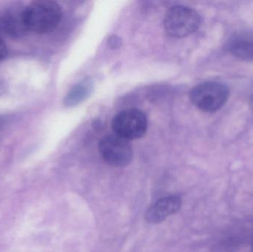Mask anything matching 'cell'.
<instances>
[{
    "label": "cell",
    "instance_id": "cell-1",
    "mask_svg": "<svg viewBox=\"0 0 253 252\" xmlns=\"http://www.w3.org/2000/svg\"><path fill=\"white\" fill-rule=\"evenodd\" d=\"M62 10L59 4L53 1L40 0L27 6L25 10L28 31L37 34H46L53 31L62 19Z\"/></svg>",
    "mask_w": 253,
    "mask_h": 252
},
{
    "label": "cell",
    "instance_id": "cell-2",
    "mask_svg": "<svg viewBox=\"0 0 253 252\" xmlns=\"http://www.w3.org/2000/svg\"><path fill=\"white\" fill-rule=\"evenodd\" d=\"M201 17L192 7L176 5L167 12L164 20L165 31L170 36L182 38L199 29Z\"/></svg>",
    "mask_w": 253,
    "mask_h": 252
},
{
    "label": "cell",
    "instance_id": "cell-3",
    "mask_svg": "<svg viewBox=\"0 0 253 252\" xmlns=\"http://www.w3.org/2000/svg\"><path fill=\"white\" fill-rule=\"evenodd\" d=\"M228 87L221 82L207 81L196 86L190 92V100L201 110L213 112L221 109L228 100Z\"/></svg>",
    "mask_w": 253,
    "mask_h": 252
},
{
    "label": "cell",
    "instance_id": "cell-4",
    "mask_svg": "<svg viewBox=\"0 0 253 252\" xmlns=\"http://www.w3.org/2000/svg\"><path fill=\"white\" fill-rule=\"evenodd\" d=\"M148 121L145 114L138 109H128L119 112L112 122L114 134L126 139L135 140L145 135Z\"/></svg>",
    "mask_w": 253,
    "mask_h": 252
},
{
    "label": "cell",
    "instance_id": "cell-5",
    "mask_svg": "<svg viewBox=\"0 0 253 252\" xmlns=\"http://www.w3.org/2000/svg\"><path fill=\"white\" fill-rule=\"evenodd\" d=\"M99 150L104 161L113 167H126L133 157L130 142L116 134L102 138L99 142Z\"/></svg>",
    "mask_w": 253,
    "mask_h": 252
},
{
    "label": "cell",
    "instance_id": "cell-6",
    "mask_svg": "<svg viewBox=\"0 0 253 252\" xmlns=\"http://www.w3.org/2000/svg\"><path fill=\"white\" fill-rule=\"evenodd\" d=\"M26 7L13 4L0 10V36L17 38L28 31L25 18Z\"/></svg>",
    "mask_w": 253,
    "mask_h": 252
},
{
    "label": "cell",
    "instance_id": "cell-7",
    "mask_svg": "<svg viewBox=\"0 0 253 252\" xmlns=\"http://www.w3.org/2000/svg\"><path fill=\"white\" fill-rule=\"evenodd\" d=\"M182 201L178 195L163 197L150 206L144 215L146 221L150 223H160L169 216L175 215L181 209Z\"/></svg>",
    "mask_w": 253,
    "mask_h": 252
},
{
    "label": "cell",
    "instance_id": "cell-8",
    "mask_svg": "<svg viewBox=\"0 0 253 252\" xmlns=\"http://www.w3.org/2000/svg\"><path fill=\"white\" fill-rule=\"evenodd\" d=\"M228 49L238 59L253 61V31L236 33L229 40Z\"/></svg>",
    "mask_w": 253,
    "mask_h": 252
},
{
    "label": "cell",
    "instance_id": "cell-9",
    "mask_svg": "<svg viewBox=\"0 0 253 252\" xmlns=\"http://www.w3.org/2000/svg\"><path fill=\"white\" fill-rule=\"evenodd\" d=\"M7 50L6 44H4V41L1 39L0 37V61L3 60L6 55H7Z\"/></svg>",
    "mask_w": 253,
    "mask_h": 252
},
{
    "label": "cell",
    "instance_id": "cell-10",
    "mask_svg": "<svg viewBox=\"0 0 253 252\" xmlns=\"http://www.w3.org/2000/svg\"><path fill=\"white\" fill-rule=\"evenodd\" d=\"M251 108H252V109H253V95L252 96V97H251Z\"/></svg>",
    "mask_w": 253,
    "mask_h": 252
},
{
    "label": "cell",
    "instance_id": "cell-11",
    "mask_svg": "<svg viewBox=\"0 0 253 252\" xmlns=\"http://www.w3.org/2000/svg\"><path fill=\"white\" fill-rule=\"evenodd\" d=\"M252 251L253 252V247H252Z\"/></svg>",
    "mask_w": 253,
    "mask_h": 252
}]
</instances>
